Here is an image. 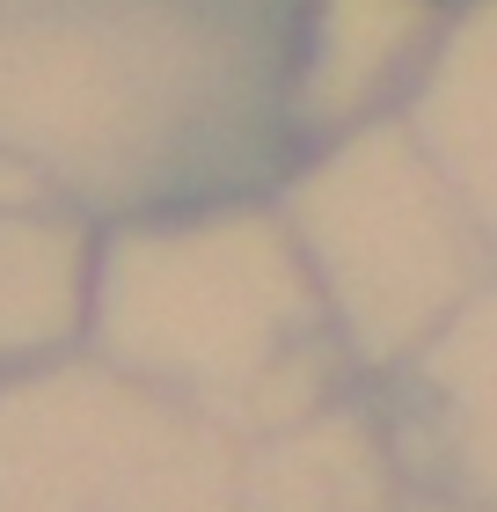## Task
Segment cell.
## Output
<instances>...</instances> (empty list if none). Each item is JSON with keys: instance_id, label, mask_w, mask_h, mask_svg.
Wrapping results in <instances>:
<instances>
[]
</instances>
